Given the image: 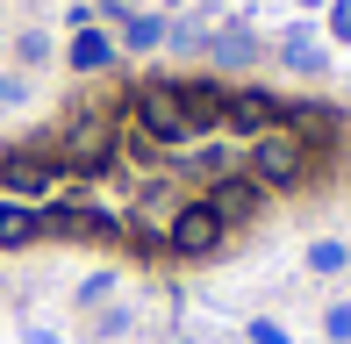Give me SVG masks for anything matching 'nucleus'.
Returning <instances> with one entry per match:
<instances>
[{
  "instance_id": "obj_5",
  "label": "nucleus",
  "mask_w": 351,
  "mask_h": 344,
  "mask_svg": "<svg viewBox=\"0 0 351 344\" xmlns=\"http://www.w3.org/2000/svg\"><path fill=\"white\" fill-rule=\"evenodd\" d=\"M72 172L58 151H0V194H14V201H29V208H43V201H58V194H72Z\"/></svg>"
},
{
  "instance_id": "obj_2",
  "label": "nucleus",
  "mask_w": 351,
  "mask_h": 344,
  "mask_svg": "<svg viewBox=\"0 0 351 344\" xmlns=\"http://www.w3.org/2000/svg\"><path fill=\"white\" fill-rule=\"evenodd\" d=\"M122 230H130V223H122V208H108V201H79V186H72V194H58V201H43V237L115 251Z\"/></svg>"
},
{
  "instance_id": "obj_16",
  "label": "nucleus",
  "mask_w": 351,
  "mask_h": 344,
  "mask_svg": "<svg viewBox=\"0 0 351 344\" xmlns=\"http://www.w3.org/2000/svg\"><path fill=\"white\" fill-rule=\"evenodd\" d=\"M108 302H122V273H115V265H93V273L72 287V308L93 316V308H108Z\"/></svg>"
},
{
  "instance_id": "obj_23",
  "label": "nucleus",
  "mask_w": 351,
  "mask_h": 344,
  "mask_svg": "<svg viewBox=\"0 0 351 344\" xmlns=\"http://www.w3.org/2000/svg\"><path fill=\"white\" fill-rule=\"evenodd\" d=\"M8 108H29V72H0V115H8Z\"/></svg>"
},
{
  "instance_id": "obj_22",
  "label": "nucleus",
  "mask_w": 351,
  "mask_h": 344,
  "mask_svg": "<svg viewBox=\"0 0 351 344\" xmlns=\"http://www.w3.org/2000/svg\"><path fill=\"white\" fill-rule=\"evenodd\" d=\"M323 43H351V0H330L323 8Z\"/></svg>"
},
{
  "instance_id": "obj_10",
  "label": "nucleus",
  "mask_w": 351,
  "mask_h": 344,
  "mask_svg": "<svg viewBox=\"0 0 351 344\" xmlns=\"http://www.w3.org/2000/svg\"><path fill=\"white\" fill-rule=\"evenodd\" d=\"M273 101H280V93H265V86H230V108H222V136H237V144L265 136V130H273Z\"/></svg>"
},
{
  "instance_id": "obj_25",
  "label": "nucleus",
  "mask_w": 351,
  "mask_h": 344,
  "mask_svg": "<svg viewBox=\"0 0 351 344\" xmlns=\"http://www.w3.org/2000/svg\"><path fill=\"white\" fill-rule=\"evenodd\" d=\"M22 344H65V337H58L51 323H29V330H22Z\"/></svg>"
},
{
  "instance_id": "obj_17",
  "label": "nucleus",
  "mask_w": 351,
  "mask_h": 344,
  "mask_svg": "<svg viewBox=\"0 0 351 344\" xmlns=\"http://www.w3.org/2000/svg\"><path fill=\"white\" fill-rule=\"evenodd\" d=\"M301 273H308V280H337V273H351V244H344V237H315L308 251H301Z\"/></svg>"
},
{
  "instance_id": "obj_27",
  "label": "nucleus",
  "mask_w": 351,
  "mask_h": 344,
  "mask_svg": "<svg viewBox=\"0 0 351 344\" xmlns=\"http://www.w3.org/2000/svg\"><path fill=\"white\" fill-rule=\"evenodd\" d=\"M301 8H330V0H301Z\"/></svg>"
},
{
  "instance_id": "obj_12",
  "label": "nucleus",
  "mask_w": 351,
  "mask_h": 344,
  "mask_svg": "<svg viewBox=\"0 0 351 344\" xmlns=\"http://www.w3.org/2000/svg\"><path fill=\"white\" fill-rule=\"evenodd\" d=\"M65 65H72V72H115V65H122L115 29H101V22L72 29V36H65Z\"/></svg>"
},
{
  "instance_id": "obj_20",
  "label": "nucleus",
  "mask_w": 351,
  "mask_h": 344,
  "mask_svg": "<svg viewBox=\"0 0 351 344\" xmlns=\"http://www.w3.org/2000/svg\"><path fill=\"white\" fill-rule=\"evenodd\" d=\"M58 58V36L51 29H22V36H14V72H43Z\"/></svg>"
},
{
  "instance_id": "obj_1",
  "label": "nucleus",
  "mask_w": 351,
  "mask_h": 344,
  "mask_svg": "<svg viewBox=\"0 0 351 344\" xmlns=\"http://www.w3.org/2000/svg\"><path fill=\"white\" fill-rule=\"evenodd\" d=\"M122 115L136 122L143 136H151L158 151H186L194 144V122H186V101H180V79H143V86H130L122 93Z\"/></svg>"
},
{
  "instance_id": "obj_24",
  "label": "nucleus",
  "mask_w": 351,
  "mask_h": 344,
  "mask_svg": "<svg viewBox=\"0 0 351 344\" xmlns=\"http://www.w3.org/2000/svg\"><path fill=\"white\" fill-rule=\"evenodd\" d=\"M244 337H251V344H294V337H287L273 316H251V323H244Z\"/></svg>"
},
{
  "instance_id": "obj_7",
  "label": "nucleus",
  "mask_w": 351,
  "mask_h": 344,
  "mask_svg": "<svg viewBox=\"0 0 351 344\" xmlns=\"http://www.w3.org/2000/svg\"><path fill=\"white\" fill-rule=\"evenodd\" d=\"M222 237H230V230H222V223H215V208L194 194L180 215H172V230H165V251H172V258H215V251H222Z\"/></svg>"
},
{
  "instance_id": "obj_14",
  "label": "nucleus",
  "mask_w": 351,
  "mask_h": 344,
  "mask_svg": "<svg viewBox=\"0 0 351 344\" xmlns=\"http://www.w3.org/2000/svg\"><path fill=\"white\" fill-rule=\"evenodd\" d=\"M180 172H186V180H201V186H215V180H230V172H244V151L222 144V136H201V144H186Z\"/></svg>"
},
{
  "instance_id": "obj_18",
  "label": "nucleus",
  "mask_w": 351,
  "mask_h": 344,
  "mask_svg": "<svg viewBox=\"0 0 351 344\" xmlns=\"http://www.w3.org/2000/svg\"><path fill=\"white\" fill-rule=\"evenodd\" d=\"M115 43H122V51H158V43H165V14H151V8L122 14V22H115Z\"/></svg>"
},
{
  "instance_id": "obj_8",
  "label": "nucleus",
  "mask_w": 351,
  "mask_h": 344,
  "mask_svg": "<svg viewBox=\"0 0 351 344\" xmlns=\"http://www.w3.org/2000/svg\"><path fill=\"white\" fill-rule=\"evenodd\" d=\"M265 58H273L280 72H294V79H323V72H330V43L315 36V29H301V22L265 43Z\"/></svg>"
},
{
  "instance_id": "obj_19",
  "label": "nucleus",
  "mask_w": 351,
  "mask_h": 344,
  "mask_svg": "<svg viewBox=\"0 0 351 344\" xmlns=\"http://www.w3.org/2000/svg\"><path fill=\"white\" fill-rule=\"evenodd\" d=\"M86 323H93V330H86L93 344H122V337L136 330V308H130V302H108V308H93Z\"/></svg>"
},
{
  "instance_id": "obj_3",
  "label": "nucleus",
  "mask_w": 351,
  "mask_h": 344,
  "mask_svg": "<svg viewBox=\"0 0 351 344\" xmlns=\"http://www.w3.org/2000/svg\"><path fill=\"white\" fill-rule=\"evenodd\" d=\"M244 172L265 186V194H301V186L315 180V158H308L301 136L265 130V136H251V144H244Z\"/></svg>"
},
{
  "instance_id": "obj_21",
  "label": "nucleus",
  "mask_w": 351,
  "mask_h": 344,
  "mask_svg": "<svg viewBox=\"0 0 351 344\" xmlns=\"http://www.w3.org/2000/svg\"><path fill=\"white\" fill-rule=\"evenodd\" d=\"M323 337L330 344H351V294H337V302L323 308Z\"/></svg>"
},
{
  "instance_id": "obj_13",
  "label": "nucleus",
  "mask_w": 351,
  "mask_h": 344,
  "mask_svg": "<svg viewBox=\"0 0 351 344\" xmlns=\"http://www.w3.org/2000/svg\"><path fill=\"white\" fill-rule=\"evenodd\" d=\"M108 158H115V172H136V180H151V172L165 165V151H158L151 136H143L136 122H130V115L115 108V144H108Z\"/></svg>"
},
{
  "instance_id": "obj_15",
  "label": "nucleus",
  "mask_w": 351,
  "mask_h": 344,
  "mask_svg": "<svg viewBox=\"0 0 351 344\" xmlns=\"http://www.w3.org/2000/svg\"><path fill=\"white\" fill-rule=\"evenodd\" d=\"M36 237H43V208L0 194V251H22V244H36Z\"/></svg>"
},
{
  "instance_id": "obj_11",
  "label": "nucleus",
  "mask_w": 351,
  "mask_h": 344,
  "mask_svg": "<svg viewBox=\"0 0 351 344\" xmlns=\"http://www.w3.org/2000/svg\"><path fill=\"white\" fill-rule=\"evenodd\" d=\"M180 101H186V122H194V144H201V136H215V130H222L230 79H208V72H194V79H180Z\"/></svg>"
},
{
  "instance_id": "obj_26",
  "label": "nucleus",
  "mask_w": 351,
  "mask_h": 344,
  "mask_svg": "<svg viewBox=\"0 0 351 344\" xmlns=\"http://www.w3.org/2000/svg\"><path fill=\"white\" fill-rule=\"evenodd\" d=\"M143 8V0H101V14H115V22H122V14H136Z\"/></svg>"
},
{
  "instance_id": "obj_4",
  "label": "nucleus",
  "mask_w": 351,
  "mask_h": 344,
  "mask_svg": "<svg viewBox=\"0 0 351 344\" xmlns=\"http://www.w3.org/2000/svg\"><path fill=\"white\" fill-rule=\"evenodd\" d=\"M108 144H115V115H101V108H72L58 122V158H65L72 180H108L115 172Z\"/></svg>"
},
{
  "instance_id": "obj_6",
  "label": "nucleus",
  "mask_w": 351,
  "mask_h": 344,
  "mask_svg": "<svg viewBox=\"0 0 351 344\" xmlns=\"http://www.w3.org/2000/svg\"><path fill=\"white\" fill-rule=\"evenodd\" d=\"M201 201L215 208V223H222V230H251V223H265V215H273V194H265L251 172H230V180L201 186Z\"/></svg>"
},
{
  "instance_id": "obj_9",
  "label": "nucleus",
  "mask_w": 351,
  "mask_h": 344,
  "mask_svg": "<svg viewBox=\"0 0 351 344\" xmlns=\"http://www.w3.org/2000/svg\"><path fill=\"white\" fill-rule=\"evenodd\" d=\"M201 51H208V58H215L222 72H251V65L265 58V36H258L251 22H208V36H201Z\"/></svg>"
}]
</instances>
